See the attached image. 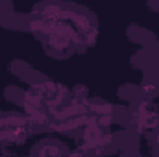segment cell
Wrapping results in <instances>:
<instances>
[{
	"instance_id": "cell-1",
	"label": "cell",
	"mask_w": 159,
	"mask_h": 157,
	"mask_svg": "<svg viewBox=\"0 0 159 157\" xmlns=\"http://www.w3.org/2000/svg\"><path fill=\"white\" fill-rule=\"evenodd\" d=\"M30 30L35 34L37 39H41L44 48L54 56H70L72 52L81 48L78 34L61 17L57 20H48L35 15L30 20Z\"/></svg>"
},
{
	"instance_id": "cell-2",
	"label": "cell",
	"mask_w": 159,
	"mask_h": 157,
	"mask_svg": "<svg viewBox=\"0 0 159 157\" xmlns=\"http://www.w3.org/2000/svg\"><path fill=\"white\" fill-rule=\"evenodd\" d=\"M87 102L89 100H85V102L76 100L69 94V100L52 115L48 129L54 131V133H72V131L81 129L83 126L91 124L93 118L89 115Z\"/></svg>"
},
{
	"instance_id": "cell-3",
	"label": "cell",
	"mask_w": 159,
	"mask_h": 157,
	"mask_svg": "<svg viewBox=\"0 0 159 157\" xmlns=\"http://www.w3.org/2000/svg\"><path fill=\"white\" fill-rule=\"evenodd\" d=\"M34 131V124L22 111H0V148L22 144Z\"/></svg>"
},
{
	"instance_id": "cell-4",
	"label": "cell",
	"mask_w": 159,
	"mask_h": 157,
	"mask_svg": "<svg viewBox=\"0 0 159 157\" xmlns=\"http://www.w3.org/2000/svg\"><path fill=\"white\" fill-rule=\"evenodd\" d=\"M28 91L39 100L52 115L69 100V94H70L69 87H65L63 83H57L54 79H41L37 83H32L28 87Z\"/></svg>"
},
{
	"instance_id": "cell-5",
	"label": "cell",
	"mask_w": 159,
	"mask_h": 157,
	"mask_svg": "<svg viewBox=\"0 0 159 157\" xmlns=\"http://www.w3.org/2000/svg\"><path fill=\"white\" fill-rule=\"evenodd\" d=\"M61 19L67 20L72 30L78 34L80 41H81V46H93L96 43L98 37V28H96V22L93 20V17L85 11H81L74 6H69V4H63V11H61Z\"/></svg>"
},
{
	"instance_id": "cell-6",
	"label": "cell",
	"mask_w": 159,
	"mask_h": 157,
	"mask_svg": "<svg viewBox=\"0 0 159 157\" xmlns=\"http://www.w3.org/2000/svg\"><path fill=\"white\" fill-rule=\"evenodd\" d=\"M113 142V133L109 126H102L98 122H91L80 129V139H78V150H83L87 154L102 152L109 148Z\"/></svg>"
},
{
	"instance_id": "cell-7",
	"label": "cell",
	"mask_w": 159,
	"mask_h": 157,
	"mask_svg": "<svg viewBox=\"0 0 159 157\" xmlns=\"http://www.w3.org/2000/svg\"><path fill=\"white\" fill-rule=\"evenodd\" d=\"M129 122H131V128L141 135L156 131L159 128V105L152 100H144L137 104Z\"/></svg>"
},
{
	"instance_id": "cell-8",
	"label": "cell",
	"mask_w": 159,
	"mask_h": 157,
	"mask_svg": "<svg viewBox=\"0 0 159 157\" xmlns=\"http://www.w3.org/2000/svg\"><path fill=\"white\" fill-rule=\"evenodd\" d=\"M30 157H69V146L56 137H46L32 146Z\"/></svg>"
},
{
	"instance_id": "cell-9",
	"label": "cell",
	"mask_w": 159,
	"mask_h": 157,
	"mask_svg": "<svg viewBox=\"0 0 159 157\" xmlns=\"http://www.w3.org/2000/svg\"><path fill=\"white\" fill-rule=\"evenodd\" d=\"M0 157H13V155H9V154H4V152L0 150Z\"/></svg>"
}]
</instances>
